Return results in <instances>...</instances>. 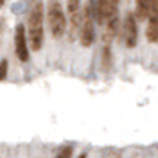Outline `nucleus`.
<instances>
[{
    "mask_svg": "<svg viewBox=\"0 0 158 158\" xmlns=\"http://www.w3.org/2000/svg\"><path fill=\"white\" fill-rule=\"evenodd\" d=\"M27 36L32 50H40L43 45V4L32 0L27 16Z\"/></svg>",
    "mask_w": 158,
    "mask_h": 158,
    "instance_id": "f257e3e1",
    "label": "nucleus"
},
{
    "mask_svg": "<svg viewBox=\"0 0 158 158\" xmlns=\"http://www.w3.org/2000/svg\"><path fill=\"white\" fill-rule=\"evenodd\" d=\"M47 22H49V29L52 32V36H63V32L67 31V18L63 7L59 4V0H49L47 4Z\"/></svg>",
    "mask_w": 158,
    "mask_h": 158,
    "instance_id": "f03ea898",
    "label": "nucleus"
},
{
    "mask_svg": "<svg viewBox=\"0 0 158 158\" xmlns=\"http://www.w3.org/2000/svg\"><path fill=\"white\" fill-rule=\"evenodd\" d=\"M118 0H97V7L94 11L99 23H108L117 18Z\"/></svg>",
    "mask_w": 158,
    "mask_h": 158,
    "instance_id": "7ed1b4c3",
    "label": "nucleus"
},
{
    "mask_svg": "<svg viewBox=\"0 0 158 158\" xmlns=\"http://www.w3.org/2000/svg\"><path fill=\"white\" fill-rule=\"evenodd\" d=\"M94 38H95V27H94V20H92V13L85 11V18H83V23H81V29H79V41L83 47H90L94 43Z\"/></svg>",
    "mask_w": 158,
    "mask_h": 158,
    "instance_id": "20e7f679",
    "label": "nucleus"
},
{
    "mask_svg": "<svg viewBox=\"0 0 158 158\" xmlns=\"http://www.w3.org/2000/svg\"><path fill=\"white\" fill-rule=\"evenodd\" d=\"M124 40L126 47L133 49L138 41V29H137V16L133 13H128L124 18Z\"/></svg>",
    "mask_w": 158,
    "mask_h": 158,
    "instance_id": "39448f33",
    "label": "nucleus"
},
{
    "mask_svg": "<svg viewBox=\"0 0 158 158\" xmlns=\"http://www.w3.org/2000/svg\"><path fill=\"white\" fill-rule=\"evenodd\" d=\"M15 50L20 61H27L29 59V47H27V32L23 25L16 27V34H15Z\"/></svg>",
    "mask_w": 158,
    "mask_h": 158,
    "instance_id": "423d86ee",
    "label": "nucleus"
},
{
    "mask_svg": "<svg viewBox=\"0 0 158 158\" xmlns=\"http://www.w3.org/2000/svg\"><path fill=\"white\" fill-rule=\"evenodd\" d=\"M146 38L151 43H156L158 41V20H149V25L146 29Z\"/></svg>",
    "mask_w": 158,
    "mask_h": 158,
    "instance_id": "0eeeda50",
    "label": "nucleus"
},
{
    "mask_svg": "<svg viewBox=\"0 0 158 158\" xmlns=\"http://www.w3.org/2000/svg\"><path fill=\"white\" fill-rule=\"evenodd\" d=\"M135 16L138 20H146L148 18V0H137L135 2Z\"/></svg>",
    "mask_w": 158,
    "mask_h": 158,
    "instance_id": "6e6552de",
    "label": "nucleus"
},
{
    "mask_svg": "<svg viewBox=\"0 0 158 158\" xmlns=\"http://www.w3.org/2000/svg\"><path fill=\"white\" fill-rule=\"evenodd\" d=\"M148 18L158 20V0H148Z\"/></svg>",
    "mask_w": 158,
    "mask_h": 158,
    "instance_id": "1a4fd4ad",
    "label": "nucleus"
},
{
    "mask_svg": "<svg viewBox=\"0 0 158 158\" xmlns=\"http://www.w3.org/2000/svg\"><path fill=\"white\" fill-rule=\"evenodd\" d=\"M79 7H81V0H69V4H67V9L70 15L79 13Z\"/></svg>",
    "mask_w": 158,
    "mask_h": 158,
    "instance_id": "9d476101",
    "label": "nucleus"
},
{
    "mask_svg": "<svg viewBox=\"0 0 158 158\" xmlns=\"http://www.w3.org/2000/svg\"><path fill=\"white\" fill-rule=\"evenodd\" d=\"M102 61H104V69L110 70V61H111V52H110V47H104V50H102Z\"/></svg>",
    "mask_w": 158,
    "mask_h": 158,
    "instance_id": "9b49d317",
    "label": "nucleus"
},
{
    "mask_svg": "<svg viewBox=\"0 0 158 158\" xmlns=\"http://www.w3.org/2000/svg\"><path fill=\"white\" fill-rule=\"evenodd\" d=\"M72 151H74L72 146H65V148L59 151V155L56 158H72Z\"/></svg>",
    "mask_w": 158,
    "mask_h": 158,
    "instance_id": "f8f14e48",
    "label": "nucleus"
},
{
    "mask_svg": "<svg viewBox=\"0 0 158 158\" xmlns=\"http://www.w3.org/2000/svg\"><path fill=\"white\" fill-rule=\"evenodd\" d=\"M6 74H7V61L2 59V61H0V81L6 77Z\"/></svg>",
    "mask_w": 158,
    "mask_h": 158,
    "instance_id": "ddd939ff",
    "label": "nucleus"
},
{
    "mask_svg": "<svg viewBox=\"0 0 158 158\" xmlns=\"http://www.w3.org/2000/svg\"><path fill=\"white\" fill-rule=\"evenodd\" d=\"M4 2H6V0H0V9H2V6H4Z\"/></svg>",
    "mask_w": 158,
    "mask_h": 158,
    "instance_id": "4468645a",
    "label": "nucleus"
},
{
    "mask_svg": "<svg viewBox=\"0 0 158 158\" xmlns=\"http://www.w3.org/2000/svg\"><path fill=\"white\" fill-rule=\"evenodd\" d=\"M79 158H86V155H85V153H83V155H81V156H79Z\"/></svg>",
    "mask_w": 158,
    "mask_h": 158,
    "instance_id": "2eb2a0df",
    "label": "nucleus"
}]
</instances>
